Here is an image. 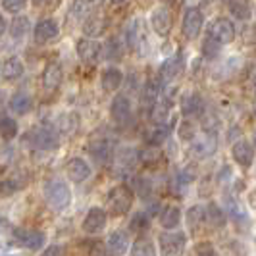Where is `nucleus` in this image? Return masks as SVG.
Returning <instances> with one entry per match:
<instances>
[{
    "label": "nucleus",
    "instance_id": "obj_1",
    "mask_svg": "<svg viewBox=\"0 0 256 256\" xmlns=\"http://www.w3.org/2000/svg\"><path fill=\"white\" fill-rule=\"evenodd\" d=\"M42 194H44V200L46 204L50 206L52 210L56 212H62L66 210L70 202H72V191H70V185L62 180H50L42 185Z\"/></svg>",
    "mask_w": 256,
    "mask_h": 256
},
{
    "label": "nucleus",
    "instance_id": "obj_2",
    "mask_svg": "<svg viewBox=\"0 0 256 256\" xmlns=\"http://www.w3.org/2000/svg\"><path fill=\"white\" fill-rule=\"evenodd\" d=\"M24 144L37 150H54L58 148L60 139H58V133L50 128H33L26 133Z\"/></svg>",
    "mask_w": 256,
    "mask_h": 256
},
{
    "label": "nucleus",
    "instance_id": "obj_3",
    "mask_svg": "<svg viewBox=\"0 0 256 256\" xmlns=\"http://www.w3.org/2000/svg\"><path fill=\"white\" fill-rule=\"evenodd\" d=\"M106 204L114 216H126L133 206V192L124 185H118L114 189H110L106 196Z\"/></svg>",
    "mask_w": 256,
    "mask_h": 256
},
{
    "label": "nucleus",
    "instance_id": "obj_4",
    "mask_svg": "<svg viewBox=\"0 0 256 256\" xmlns=\"http://www.w3.org/2000/svg\"><path fill=\"white\" fill-rule=\"evenodd\" d=\"M158 244L162 256H183L187 246V237L180 231H168L158 237Z\"/></svg>",
    "mask_w": 256,
    "mask_h": 256
},
{
    "label": "nucleus",
    "instance_id": "obj_5",
    "mask_svg": "<svg viewBox=\"0 0 256 256\" xmlns=\"http://www.w3.org/2000/svg\"><path fill=\"white\" fill-rule=\"evenodd\" d=\"M202 27H204V14L200 12L198 8H187L183 14V24H181V33L183 37L194 40L198 38V35L202 33Z\"/></svg>",
    "mask_w": 256,
    "mask_h": 256
},
{
    "label": "nucleus",
    "instance_id": "obj_6",
    "mask_svg": "<svg viewBox=\"0 0 256 256\" xmlns=\"http://www.w3.org/2000/svg\"><path fill=\"white\" fill-rule=\"evenodd\" d=\"M76 50L79 60L85 66H96L102 54V44L92 37H83L76 42Z\"/></svg>",
    "mask_w": 256,
    "mask_h": 256
},
{
    "label": "nucleus",
    "instance_id": "obj_7",
    "mask_svg": "<svg viewBox=\"0 0 256 256\" xmlns=\"http://www.w3.org/2000/svg\"><path fill=\"white\" fill-rule=\"evenodd\" d=\"M208 35L212 38H216L220 44H230L235 40L237 29L235 24L231 22L230 18H218L208 26Z\"/></svg>",
    "mask_w": 256,
    "mask_h": 256
},
{
    "label": "nucleus",
    "instance_id": "obj_8",
    "mask_svg": "<svg viewBox=\"0 0 256 256\" xmlns=\"http://www.w3.org/2000/svg\"><path fill=\"white\" fill-rule=\"evenodd\" d=\"M12 243L22 246V248H29V250H38L42 243H44V233L37 230H24L18 228L12 231Z\"/></svg>",
    "mask_w": 256,
    "mask_h": 256
},
{
    "label": "nucleus",
    "instance_id": "obj_9",
    "mask_svg": "<svg viewBox=\"0 0 256 256\" xmlns=\"http://www.w3.org/2000/svg\"><path fill=\"white\" fill-rule=\"evenodd\" d=\"M150 26L158 37H168L172 33V27H174V16L166 6L154 8L150 14Z\"/></svg>",
    "mask_w": 256,
    "mask_h": 256
},
{
    "label": "nucleus",
    "instance_id": "obj_10",
    "mask_svg": "<svg viewBox=\"0 0 256 256\" xmlns=\"http://www.w3.org/2000/svg\"><path fill=\"white\" fill-rule=\"evenodd\" d=\"M110 114L118 126H128L133 118V110H131V100L126 94H118L110 104Z\"/></svg>",
    "mask_w": 256,
    "mask_h": 256
},
{
    "label": "nucleus",
    "instance_id": "obj_11",
    "mask_svg": "<svg viewBox=\"0 0 256 256\" xmlns=\"http://www.w3.org/2000/svg\"><path fill=\"white\" fill-rule=\"evenodd\" d=\"M89 154L98 166H106L114 158V146L108 139H94L89 144Z\"/></svg>",
    "mask_w": 256,
    "mask_h": 256
},
{
    "label": "nucleus",
    "instance_id": "obj_12",
    "mask_svg": "<svg viewBox=\"0 0 256 256\" xmlns=\"http://www.w3.org/2000/svg\"><path fill=\"white\" fill-rule=\"evenodd\" d=\"M62 79H64L62 64H60L58 60H52V62H48V66L44 68V72H42V89H46L48 92L56 90L62 85Z\"/></svg>",
    "mask_w": 256,
    "mask_h": 256
},
{
    "label": "nucleus",
    "instance_id": "obj_13",
    "mask_svg": "<svg viewBox=\"0 0 256 256\" xmlns=\"http://www.w3.org/2000/svg\"><path fill=\"white\" fill-rule=\"evenodd\" d=\"M254 150L256 148L252 142H248L246 139H239L233 144L231 154H233V160L241 168H250L254 162Z\"/></svg>",
    "mask_w": 256,
    "mask_h": 256
},
{
    "label": "nucleus",
    "instance_id": "obj_14",
    "mask_svg": "<svg viewBox=\"0 0 256 256\" xmlns=\"http://www.w3.org/2000/svg\"><path fill=\"white\" fill-rule=\"evenodd\" d=\"M83 231L87 235H96L106 228V212L102 208H90L87 212V216L83 218V224H81Z\"/></svg>",
    "mask_w": 256,
    "mask_h": 256
},
{
    "label": "nucleus",
    "instance_id": "obj_15",
    "mask_svg": "<svg viewBox=\"0 0 256 256\" xmlns=\"http://www.w3.org/2000/svg\"><path fill=\"white\" fill-rule=\"evenodd\" d=\"M58 33H60V31H58L56 22L44 18V20H40L37 26H35V29H33V38H35L37 44H44V42H48V40L58 37Z\"/></svg>",
    "mask_w": 256,
    "mask_h": 256
},
{
    "label": "nucleus",
    "instance_id": "obj_16",
    "mask_svg": "<svg viewBox=\"0 0 256 256\" xmlns=\"http://www.w3.org/2000/svg\"><path fill=\"white\" fill-rule=\"evenodd\" d=\"M66 174L74 183H83L85 180H89L90 176V166L83 160V158H72L66 164Z\"/></svg>",
    "mask_w": 256,
    "mask_h": 256
},
{
    "label": "nucleus",
    "instance_id": "obj_17",
    "mask_svg": "<svg viewBox=\"0 0 256 256\" xmlns=\"http://www.w3.org/2000/svg\"><path fill=\"white\" fill-rule=\"evenodd\" d=\"M181 70H183V56L181 54H174V56H170L168 60L162 62L158 74H160L162 81H172V79H176V77L180 76Z\"/></svg>",
    "mask_w": 256,
    "mask_h": 256
},
{
    "label": "nucleus",
    "instance_id": "obj_18",
    "mask_svg": "<svg viewBox=\"0 0 256 256\" xmlns=\"http://www.w3.org/2000/svg\"><path fill=\"white\" fill-rule=\"evenodd\" d=\"M100 83L106 92H116L124 83V74L118 68H106L100 74Z\"/></svg>",
    "mask_w": 256,
    "mask_h": 256
},
{
    "label": "nucleus",
    "instance_id": "obj_19",
    "mask_svg": "<svg viewBox=\"0 0 256 256\" xmlns=\"http://www.w3.org/2000/svg\"><path fill=\"white\" fill-rule=\"evenodd\" d=\"M216 150V137L214 135H210V133H206L202 137H194L192 139V144H191V152L194 156H198V158H202V156H208V154H212Z\"/></svg>",
    "mask_w": 256,
    "mask_h": 256
},
{
    "label": "nucleus",
    "instance_id": "obj_20",
    "mask_svg": "<svg viewBox=\"0 0 256 256\" xmlns=\"http://www.w3.org/2000/svg\"><path fill=\"white\" fill-rule=\"evenodd\" d=\"M158 222H160V226H162L164 230H168V231L176 230L181 224V210L174 204L164 206L162 212H160V216H158Z\"/></svg>",
    "mask_w": 256,
    "mask_h": 256
},
{
    "label": "nucleus",
    "instance_id": "obj_21",
    "mask_svg": "<svg viewBox=\"0 0 256 256\" xmlns=\"http://www.w3.org/2000/svg\"><path fill=\"white\" fill-rule=\"evenodd\" d=\"M108 246H110V250L114 252L116 256H124L128 254L129 250V237L126 231L122 230H116L110 233V237H108Z\"/></svg>",
    "mask_w": 256,
    "mask_h": 256
},
{
    "label": "nucleus",
    "instance_id": "obj_22",
    "mask_svg": "<svg viewBox=\"0 0 256 256\" xmlns=\"http://www.w3.org/2000/svg\"><path fill=\"white\" fill-rule=\"evenodd\" d=\"M8 108L12 110L14 114L18 116H26L31 108H33V100H31V96L27 94V92H14L12 98H10V102H8Z\"/></svg>",
    "mask_w": 256,
    "mask_h": 256
},
{
    "label": "nucleus",
    "instance_id": "obj_23",
    "mask_svg": "<svg viewBox=\"0 0 256 256\" xmlns=\"http://www.w3.org/2000/svg\"><path fill=\"white\" fill-rule=\"evenodd\" d=\"M24 72H26L24 62L20 58H16V56L8 58L2 64V79L4 81H16V79H20V77L24 76Z\"/></svg>",
    "mask_w": 256,
    "mask_h": 256
},
{
    "label": "nucleus",
    "instance_id": "obj_24",
    "mask_svg": "<svg viewBox=\"0 0 256 256\" xmlns=\"http://www.w3.org/2000/svg\"><path fill=\"white\" fill-rule=\"evenodd\" d=\"M158 96H160V83H158L156 79H150V81H146V83H144V87H142V92H141L142 106L152 110L154 106H156V100H158Z\"/></svg>",
    "mask_w": 256,
    "mask_h": 256
},
{
    "label": "nucleus",
    "instance_id": "obj_25",
    "mask_svg": "<svg viewBox=\"0 0 256 256\" xmlns=\"http://www.w3.org/2000/svg\"><path fill=\"white\" fill-rule=\"evenodd\" d=\"M27 181L29 180H27L26 172L12 174V178H6V180L2 181V194H4V196H8V194H12V192L22 191V189L27 185Z\"/></svg>",
    "mask_w": 256,
    "mask_h": 256
},
{
    "label": "nucleus",
    "instance_id": "obj_26",
    "mask_svg": "<svg viewBox=\"0 0 256 256\" xmlns=\"http://www.w3.org/2000/svg\"><path fill=\"white\" fill-rule=\"evenodd\" d=\"M104 29H106V22H104L98 14H90L89 18L85 20V24H83L85 37H98V35L104 33Z\"/></svg>",
    "mask_w": 256,
    "mask_h": 256
},
{
    "label": "nucleus",
    "instance_id": "obj_27",
    "mask_svg": "<svg viewBox=\"0 0 256 256\" xmlns=\"http://www.w3.org/2000/svg\"><path fill=\"white\" fill-rule=\"evenodd\" d=\"M206 220L210 222V226L212 228H216V230H222L226 224H228V216H226V212L222 210V206H218L216 202H210V204L206 206Z\"/></svg>",
    "mask_w": 256,
    "mask_h": 256
},
{
    "label": "nucleus",
    "instance_id": "obj_28",
    "mask_svg": "<svg viewBox=\"0 0 256 256\" xmlns=\"http://www.w3.org/2000/svg\"><path fill=\"white\" fill-rule=\"evenodd\" d=\"M31 29V24H29V18L27 16H14L12 24H10V35L12 38H24L29 33Z\"/></svg>",
    "mask_w": 256,
    "mask_h": 256
},
{
    "label": "nucleus",
    "instance_id": "obj_29",
    "mask_svg": "<svg viewBox=\"0 0 256 256\" xmlns=\"http://www.w3.org/2000/svg\"><path fill=\"white\" fill-rule=\"evenodd\" d=\"M185 220H187V226L194 231L196 228H200L202 222L206 220V208L200 204H192L191 208L185 212Z\"/></svg>",
    "mask_w": 256,
    "mask_h": 256
},
{
    "label": "nucleus",
    "instance_id": "obj_30",
    "mask_svg": "<svg viewBox=\"0 0 256 256\" xmlns=\"http://www.w3.org/2000/svg\"><path fill=\"white\" fill-rule=\"evenodd\" d=\"M228 8L237 20H248L250 18V4L248 0H228Z\"/></svg>",
    "mask_w": 256,
    "mask_h": 256
},
{
    "label": "nucleus",
    "instance_id": "obj_31",
    "mask_svg": "<svg viewBox=\"0 0 256 256\" xmlns=\"http://www.w3.org/2000/svg\"><path fill=\"white\" fill-rule=\"evenodd\" d=\"M181 110L185 116H194L202 110V98L200 94H189L187 98H183V104H181Z\"/></svg>",
    "mask_w": 256,
    "mask_h": 256
},
{
    "label": "nucleus",
    "instance_id": "obj_32",
    "mask_svg": "<svg viewBox=\"0 0 256 256\" xmlns=\"http://www.w3.org/2000/svg\"><path fill=\"white\" fill-rule=\"evenodd\" d=\"M0 133L4 141H12L14 137L18 135V122L14 118L2 116V124H0Z\"/></svg>",
    "mask_w": 256,
    "mask_h": 256
},
{
    "label": "nucleus",
    "instance_id": "obj_33",
    "mask_svg": "<svg viewBox=\"0 0 256 256\" xmlns=\"http://www.w3.org/2000/svg\"><path fill=\"white\" fill-rule=\"evenodd\" d=\"M104 54H106V58H110V60H118V58H122V56H124V48H122L120 38L118 37L108 38V40H106V44H104Z\"/></svg>",
    "mask_w": 256,
    "mask_h": 256
},
{
    "label": "nucleus",
    "instance_id": "obj_34",
    "mask_svg": "<svg viewBox=\"0 0 256 256\" xmlns=\"http://www.w3.org/2000/svg\"><path fill=\"white\" fill-rule=\"evenodd\" d=\"M131 256H156V248H154V244L150 241L139 239L131 246Z\"/></svg>",
    "mask_w": 256,
    "mask_h": 256
},
{
    "label": "nucleus",
    "instance_id": "obj_35",
    "mask_svg": "<svg viewBox=\"0 0 256 256\" xmlns=\"http://www.w3.org/2000/svg\"><path fill=\"white\" fill-rule=\"evenodd\" d=\"M77 128H79V118H77V114H64L62 118H58V131L72 133Z\"/></svg>",
    "mask_w": 256,
    "mask_h": 256
},
{
    "label": "nucleus",
    "instance_id": "obj_36",
    "mask_svg": "<svg viewBox=\"0 0 256 256\" xmlns=\"http://www.w3.org/2000/svg\"><path fill=\"white\" fill-rule=\"evenodd\" d=\"M168 135H170V128H168L166 124H158V128L152 129V133L148 135V144L158 146V144H162V142L166 141Z\"/></svg>",
    "mask_w": 256,
    "mask_h": 256
},
{
    "label": "nucleus",
    "instance_id": "obj_37",
    "mask_svg": "<svg viewBox=\"0 0 256 256\" xmlns=\"http://www.w3.org/2000/svg\"><path fill=\"white\" fill-rule=\"evenodd\" d=\"M220 50H222V44H220L216 38H212L208 35L204 38V42H202V54H204L208 60H214L220 54Z\"/></svg>",
    "mask_w": 256,
    "mask_h": 256
},
{
    "label": "nucleus",
    "instance_id": "obj_38",
    "mask_svg": "<svg viewBox=\"0 0 256 256\" xmlns=\"http://www.w3.org/2000/svg\"><path fill=\"white\" fill-rule=\"evenodd\" d=\"M226 200H228V212H230V218L235 222V224H241V222H244L246 220V214H244L243 210H241V206L237 204L233 198H230V196H226Z\"/></svg>",
    "mask_w": 256,
    "mask_h": 256
},
{
    "label": "nucleus",
    "instance_id": "obj_39",
    "mask_svg": "<svg viewBox=\"0 0 256 256\" xmlns=\"http://www.w3.org/2000/svg\"><path fill=\"white\" fill-rule=\"evenodd\" d=\"M129 228H131V231H135V233H142V231L148 228V216L142 214V212H137L131 218V222H129Z\"/></svg>",
    "mask_w": 256,
    "mask_h": 256
},
{
    "label": "nucleus",
    "instance_id": "obj_40",
    "mask_svg": "<svg viewBox=\"0 0 256 256\" xmlns=\"http://www.w3.org/2000/svg\"><path fill=\"white\" fill-rule=\"evenodd\" d=\"M180 137L183 141H192L196 137V128L191 120H183L180 126Z\"/></svg>",
    "mask_w": 256,
    "mask_h": 256
},
{
    "label": "nucleus",
    "instance_id": "obj_41",
    "mask_svg": "<svg viewBox=\"0 0 256 256\" xmlns=\"http://www.w3.org/2000/svg\"><path fill=\"white\" fill-rule=\"evenodd\" d=\"M194 256H220V252L212 243L202 241V243H196L194 246Z\"/></svg>",
    "mask_w": 256,
    "mask_h": 256
},
{
    "label": "nucleus",
    "instance_id": "obj_42",
    "mask_svg": "<svg viewBox=\"0 0 256 256\" xmlns=\"http://www.w3.org/2000/svg\"><path fill=\"white\" fill-rule=\"evenodd\" d=\"M27 0H2V8L8 14H20L26 10Z\"/></svg>",
    "mask_w": 256,
    "mask_h": 256
},
{
    "label": "nucleus",
    "instance_id": "obj_43",
    "mask_svg": "<svg viewBox=\"0 0 256 256\" xmlns=\"http://www.w3.org/2000/svg\"><path fill=\"white\" fill-rule=\"evenodd\" d=\"M158 158H162V154L158 150V146H152V144H150V148H146L144 152H141V160L144 164H148V166H150V164H156Z\"/></svg>",
    "mask_w": 256,
    "mask_h": 256
},
{
    "label": "nucleus",
    "instance_id": "obj_44",
    "mask_svg": "<svg viewBox=\"0 0 256 256\" xmlns=\"http://www.w3.org/2000/svg\"><path fill=\"white\" fill-rule=\"evenodd\" d=\"M90 256H116L112 250H110V246L106 248L102 243H94L92 246H90Z\"/></svg>",
    "mask_w": 256,
    "mask_h": 256
},
{
    "label": "nucleus",
    "instance_id": "obj_45",
    "mask_svg": "<svg viewBox=\"0 0 256 256\" xmlns=\"http://www.w3.org/2000/svg\"><path fill=\"white\" fill-rule=\"evenodd\" d=\"M42 256H66V250L64 246H60V244H50L48 248H44Z\"/></svg>",
    "mask_w": 256,
    "mask_h": 256
},
{
    "label": "nucleus",
    "instance_id": "obj_46",
    "mask_svg": "<svg viewBox=\"0 0 256 256\" xmlns=\"http://www.w3.org/2000/svg\"><path fill=\"white\" fill-rule=\"evenodd\" d=\"M35 6H46V4H50L52 0H31Z\"/></svg>",
    "mask_w": 256,
    "mask_h": 256
},
{
    "label": "nucleus",
    "instance_id": "obj_47",
    "mask_svg": "<svg viewBox=\"0 0 256 256\" xmlns=\"http://www.w3.org/2000/svg\"><path fill=\"white\" fill-rule=\"evenodd\" d=\"M6 27H8V24H6V20H2V33H6Z\"/></svg>",
    "mask_w": 256,
    "mask_h": 256
},
{
    "label": "nucleus",
    "instance_id": "obj_48",
    "mask_svg": "<svg viewBox=\"0 0 256 256\" xmlns=\"http://www.w3.org/2000/svg\"><path fill=\"white\" fill-rule=\"evenodd\" d=\"M252 144H254V148H256V129H254V133H252Z\"/></svg>",
    "mask_w": 256,
    "mask_h": 256
},
{
    "label": "nucleus",
    "instance_id": "obj_49",
    "mask_svg": "<svg viewBox=\"0 0 256 256\" xmlns=\"http://www.w3.org/2000/svg\"><path fill=\"white\" fill-rule=\"evenodd\" d=\"M160 2H164V4H172L174 0H160Z\"/></svg>",
    "mask_w": 256,
    "mask_h": 256
},
{
    "label": "nucleus",
    "instance_id": "obj_50",
    "mask_svg": "<svg viewBox=\"0 0 256 256\" xmlns=\"http://www.w3.org/2000/svg\"><path fill=\"white\" fill-rule=\"evenodd\" d=\"M112 2H114V4H122V2H124V0H112Z\"/></svg>",
    "mask_w": 256,
    "mask_h": 256
},
{
    "label": "nucleus",
    "instance_id": "obj_51",
    "mask_svg": "<svg viewBox=\"0 0 256 256\" xmlns=\"http://www.w3.org/2000/svg\"><path fill=\"white\" fill-rule=\"evenodd\" d=\"M87 2H96V0H87Z\"/></svg>",
    "mask_w": 256,
    "mask_h": 256
}]
</instances>
